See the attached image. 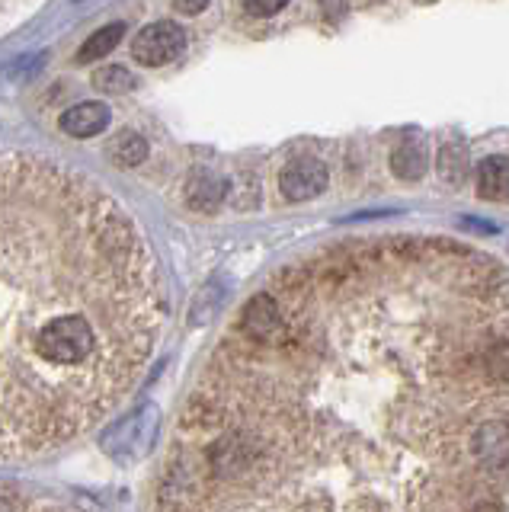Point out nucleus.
I'll return each mask as SVG.
<instances>
[{
	"label": "nucleus",
	"instance_id": "f257e3e1",
	"mask_svg": "<svg viewBox=\"0 0 509 512\" xmlns=\"http://www.w3.org/2000/svg\"><path fill=\"white\" fill-rule=\"evenodd\" d=\"M509 269L365 234L279 266L221 336L154 512H506Z\"/></svg>",
	"mask_w": 509,
	"mask_h": 512
},
{
	"label": "nucleus",
	"instance_id": "f03ea898",
	"mask_svg": "<svg viewBox=\"0 0 509 512\" xmlns=\"http://www.w3.org/2000/svg\"><path fill=\"white\" fill-rule=\"evenodd\" d=\"M167 324L138 221L87 173L0 148V464L100 426Z\"/></svg>",
	"mask_w": 509,
	"mask_h": 512
},
{
	"label": "nucleus",
	"instance_id": "7ed1b4c3",
	"mask_svg": "<svg viewBox=\"0 0 509 512\" xmlns=\"http://www.w3.org/2000/svg\"><path fill=\"white\" fill-rule=\"evenodd\" d=\"M186 48V32L180 23H151L135 36L132 42V58L145 68H161V64H170L173 58H180Z\"/></svg>",
	"mask_w": 509,
	"mask_h": 512
},
{
	"label": "nucleus",
	"instance_id": "20e7f679",
	"mask_svg": "<svg viewBox=\"0 0 509 512\" xmlns=\"http://www.w3.org/2000/svg\"><path fill=\"white\" fill-rule=\"evenodd\" d=\"M282 196L289 202H308L314 196H321L327 189V167L321 160L305 157V160H295L282 170V180H279Z\"/></svg>",
	"mask_w": 509,
	"mask_h": 512
},
{
	"label": "nucleus",
	"instance_id": "39448f33",
	"mask_svg": "<svg viewBox=\"0 0 509 512\" xmlns=\"http://www.w3.org/2000/svg\"><path fill=\"white\" fill-rule=\"evenodd\" d=\"M426 164H429V151H426L423 135H407L391 154V170L401 176V180H420L426 173Z\"/></svg>",
	"mask_w": 509,
	"mask_h": 512
},
{
	"label": "nucleus",
	"instance_id": "423d86ee",
	"mask_svg": "<svg viewBox=\"0 0 509 512\" xmlns=\"http://www.w3.org/2000/svg\"><path fill=\"white\" fill-rule=\"evenodd\" d=\"M477 196L509 202V157H487L477 167Z\"/></svg>",
	"mask_w": 509,
	"mask_h": 512
},
{
	"label": "nucleus",
	"instance_id": "0eeeda50",
	"mask_svg": "<svg viewBox=\"0 0 509 512\" xmlns=\"http://www.w3.org/2000/svg\"><path fill=\"white\" fill-rule=\"evenodd\" d=\"M106 125H109V109L103 103H81V106H74L61 116V128L74 138L100 135Z\"/></svg>",
	"mask_w": 509,
	"mask_h": 512
},
{
	"label": "nucleus",
	"instance_id": "6e6552de",
	"mask_svg": "<svg viewBox=\"0 0 509 512\" xmlns=\"http://www.w3.org/2000/svg\"><path fill=\"white\" fill-rule=\"evenodd\" d=\"M0 512H87V509L65 503V500H52V496L0 490Z\"/></svg>",
	"mask_w": 509,
	"mask_h": 512
},
{
	"label": "nucleus",
	"instance_id": "1a4fd4ad",
	"mask_svg": "<svg viewBox=\"0 0 509 512\" xmlns=\"http://www.w3.org/2000/svg\"><path fill=\"white\" fill-rule=\"evenodd\" d=\"M225 199V183L212 173H196L193 183H189V202L196 208H215Z\"/></svg>",
	"mask_w": 509,
	"mask_h": 512
},
{
	"label": "nucleus",
	"instance_id": "9d476101",
	"mask_svg": "<svg viewBox=\"0 0 509 512\" xmlns=\"http://www.w3.org/2000/svg\"><path fill=\"white\" fill-rule=\"evenodd\" d=\"M122 36H125V23H109V26H103L97 36H90L87 42H84V52L77 55V61H93V58H100V55H106V52H113V48L122 42Z\"/></svg>",
	"mask_w": 509,
	"mask_h": 512
},
{
	"label": "nucleus",
	"instance_id": "9b49d317",
	"mask_svg": "<svg viewBox=\"0 0 509 512\" xmlns=\"http://www.w3.org/2000/svg\"><path fill=\"white\" fill-rule=\"evenodd\" d=\"M93 84H97L103 93H125L135 87V80L125 68H103L97 77H93Z\"/></svg>",
	"mask_w": 509,
	"mask_h": 512
},
{
	"label": "nucleus",
	"instance_id": "f8f14e48",
	"mask_svg": "<svg viewBox=\"0 0 509 512\" xmlns=\"http://www.w3.org/2000/svg\"><path fill=\"white\" fill-rule=\"evenodd\" d=\"M33 13H39V4H0V36L17 29Z\"/></svg>",
	"mask_w": 509,
	"mask_h": 512
},
{
	"label": "nucleus",
	"instance_id": "ddd939ff",
	"mask_svg": "<svg viewBox=\"0 0 509 512\" xmlns=\"http://www.w3.org/2000/svg\"><path fill=\"white\" fill-rule=\"evenodd\" d=\"M113 151H116V160L119 164H138L141 157H145V141H141L138 135H132V132H125L116 144H113Z\"/></svg>",
	"mask_w": 509,
	"mask_h": 512
},
{
	"label": "nucleus",
	"instance_id": "4468645a",
	"mask_svg": "<svg viewBox=\"0 0 509 512\" xmlns=\"http://www.w3.org/2000/svg\"><path fill=\"white\" fill-rule=\"evenodd\" d=\"M244 10L253 13V16H276V13L285 10V4H247Z\"/></svg>",
	"mask_w": 509,
	"mask_h": 512
},
{
	"label": "nucleus",
	"instance_id": "2eb2a0df",
	"mask_svg": "<svg viewBox=\"0 0 509 512\" xmlns=\"http://www.w3.org/2000/svg\"><path fill=\"white\" fill-rule=\"evenodd\" d=\"M177 10H183V13H202V10H205V4H180Z\"/></svg>",
	"mask_w": 509,
	"mask_h": 512
}]
</instances>
